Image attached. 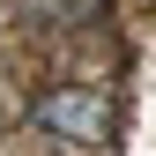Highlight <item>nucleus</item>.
<instances>
[{
  "label": "nucleus",
  "mask_w": 156,
  "mask_h": 156,
  "mask_svg": "<svg viewBox=\"0 0 156 156\" xmlns=\"http://www.w3.org/2000/svg\"><path fill=\"white\" fill-rule=\"evenodd\" d=\"M30 126L52 134L60 149H82V156H104L119 141V104H112L97 82H52L30 97Z\"/></svg>",
  "instance_id": "obj_1"
},
{
  "label": "nucleus",
  "mask_w": 156,
  "mask_h": 156,
  "mask_svg": "<svg viewBox=\"0 0 156 156\" xmlns=\"http://www.w3.org/2000/svg\"><path fill=\"white\" fill-rule=\"evenodd\" d=\"M30 23H52V30H82V23H97L104 15V0H30Z\"/></svg>",
  "instance_id": "obj_2"
}]
</instances>
